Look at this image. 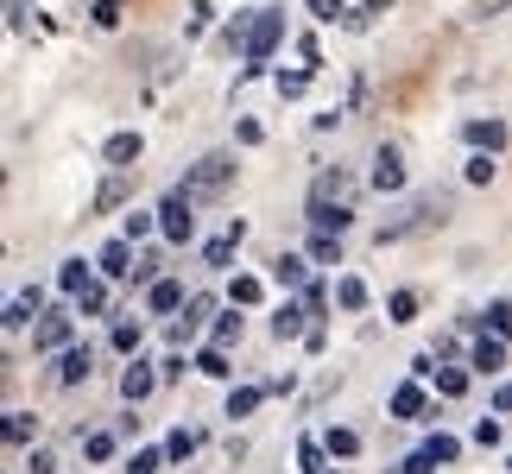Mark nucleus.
Instances as JSON below:
<instances>
[{
    "instance_id": "obj_1",
    "label": "nucleus",
    "mask_w": 512,
    "mask_h": 474,
    "mask_svg": "<svg viewBox=\"0 0 512 474\" xmlns=\"http://www.w3.org/2000/svg\"><path fill=\"white\" fill-rule=\"evenodd\" d=\"M228 177H234V158L228 152H209V158H196V165H190V177L177 190H184V196H209V190H222Z\"/></svg>"
},
{
    "instance_id": "obj_2",
    "label": "nucleus",
    "mask_w": 512,
    "mask_h": 474,
    "mask_svg": "<svg viewBox=\"0 0 512 474\" xmlns=\"http://www.w3.org/2000/svg\"><path fill=\"white\" fill-rule=\"evenodd\" d=\"M279 38H285V13H260V19H253V32H247V64H260L266 70V57H272V45H279Z\"/></svg>"
},
{
    "instance_id": "obj_3",
    "label": "nucleus",
    "mask_w": 512,
    "mask_h": 474,
    "mask_svg": "<svg viewBox=\"0 0 512 474\" xmlns=\"http://www.w3.org/2000/svg\"><path fill=\"white\" fill-rule=\"evenodd\" d=\"M348 196H354V184L342 171H323L317 184H310V215H323V209H348Z\"/></svg>"
},
{
    "instance_id": "obj_4",
    "label": "nucleus",
    "mask_w": 512,
    "mask_h": 474,
    "mask_svg": "<svg viewBox=\"0 0 512 474\" xmlns=\"http://www.w3.org/2000/svg\"><path fill=\"white\" fill-rule=\"evenodd\" d=\"M159 228H165V241H190L196 222H190V196L184 190H171L165 203H159Z\"/></svg>"
},
{
    "instance_id": "obj_5",
    "label": "nucleus",
    "mask_w": 512,
    "mask_h": 474,
    "mask_svg": "<svg viewBox=\"0 0 512 474\" xmlns=\"http://www.w3.org/2000/svg\"><path fill=\"white\" fill-rule=\"evenodd\" d=\"M373 190H405V158L399 152H392V146H380V152H373Z\"/></svg>"
},
{
    "instance_id": "obj_6",
    "label": "nucleus",
    "mask_w": 512,
    "mask_h": 474,
    "mask_svg": "<svg viewBox=\"0 0 512 474\" xmlns=\"http://www.w3.org/2000/svg\"><path fill=\"white\" fill-rule=\"evenodd\" d=\"M140 152H146V140H140V133H114V140L102 146V158H108L114 171H133V158H140Z\"/></svg>"
},
{
    "instance_id": "obj_7",
    "label": "nucleus",
    "mask_w": 512,
    "mask_h": 474,
    "mask_svg": "<svg viewBox=\"0 0 512 474\" xmlns=\"http://www.w3.org/2000/svg\"><path fill=\"white\" fill-rule=\"evenodd\" d=\"M152 386H159V373H152L146 361H133V367L121 373V399H127V405H140V399H146Z\"/></svg>"
},
{
    "instance_id": "obj_8",
    "label": "nucleus",
    "mask_w": 512,
    "mask_h": 474,
    "mask_svg": "<svg viewBox=\"0 0 512 474\" xmlns=\"http://www.w3.org/2000/svg\"><path fill=\"white\" fill-rule=\"evenodd\" d=\"M70 342V316H45V323L32 329V348L38 354H51V348H64Z\"/></svg>"
},
{
    "instance_id": "obj_9",
    "label": "nucleus",
    "mask_w": 512,
    "mask_h": 474,
    "mask_svg": "<svg viewBox=\"0 0 512 474\" xmlns=\"http://www.w3.org/2000/svg\"><path fill=\"white\" fill-rule=\"evenodd\" d=\"M38 310H45V291H38V285H32V291H19V298L7 304V329H26Z\"/></svg>"
},
{
    "instance_id": "obj_10",
    "label": "nucleus",
    "mask_w": 512,
    "mask_h": 474,
    "mask_svg": "<svg viewBox=\"0 0 512 474\" xmlns=\"http://www.w3.org/2000/svg\"><path fill=\"white\" fill-rule=\"evenodd\" d=\"M241 234H247L241 222H228V234H215V241L203 247V260H209V266H228V260H234V247H241Z\"/></svg>"
},
{
    "instance_id": "obj_11",
    "label": "nucleus",
    "mask_w": 512,
    "mask_h": 474,
    "mask_svg": "<svg viewBox=\"0 0 512 474\" xmlns=\"http://www.w3.org/2000/svg\"><path fill=\"white\" fill-rule=\"evenodd\" d=\"M146 298H152V310H159V316H165V310H184V304H190V298H184V285H177V279H152V291H146Z\"/></svg>"
},
{
    "instance_id": "obj_12",
    "label": "nucleus",
    "mask_w": 512,
    "mask_h": 474,
    "mask_svg": "<svg viewBox=\"0 0 512 474\" xmlns=\"http://www.w3.org/2000/svg\"><path fill=\"white\" fill-rule=\"evenodd\" d=\"M127 260H133V253H127V241H108V247H102V260H95V266H102V279H127V272H133Z\"/></svg>"
},
{
    "instance_id": "obj_13",
    "label": "nucleus",
    "mask_w": 512,
    "mask_h": 474,
    "mask_svg": "<svg viewBox=\"0 0 512 474\" xmlns=\"http://www.w3.org/2000/svg\"><path fill=\"white\" fill-rule=\"evenodd\" d=\"M468 140H475V152H500L506 146V127L500 121H468Z\"/></svg>"
},
{
    "instance_id": "obj_14",
    "label": "nucleus",
    "mask_w": 512,
    "mask_h": 474,
    "mask_svg": "<svg viewBox=\"0 0 512 474\" xmlns=\"http://www.w3.org/2000/svg\"><path fill=\"white\" fill-rule=\"evenodd\" d=\"M57 380H64V386H83V380H89V348H64V367H57Z\"/></svg>"
},
{
    "instance_id": "obj_15",
    "label": "nucleus",
    "mask_w": 512,
    "mask_h": 474,
    "mask_svg": "<svg viewBox=\"0 0 512 474\" xmlns=\"http://www.w3.org/2000/svg\"><path fill=\"white\" fill-rule=\"evenodd\" d=\"M272 335H279V342H291V335H310V329H304V310H298V304H279V316H272Z\"/></svg>"
},
{
    "instance_id": "obj_16",
    "label": "nucleus",
    "mask_w": 512,
    "mask_h": 474,
    "mask_svg": "<svg viewBox=\"0 0 512 474\" xmlns=\"http://www.w3.org/2000/svg\"><path fill=\"white\" fill-rule=\"evenodd\" d=\"M500 361H506V342H500V335H481V342H475V367L500 373Z\"/></svg>"
},
{
    "instance_id": "obj_17",
    "label": "nucleus",
    "mask_w": 512,
    "mask_h": 474,
    "mask_svg": "<svg viewBox=\"0 0 512 474\" xmlns=\"http://www.w3.org/2000/svg\"><path fill=\"white\" fill-rule=\"evenodd\" d=\"M424 411V386H399L392 392V418H418Z\"/></svg>"
},
{
    "instance_id": "obj_18",
    "label": "nucleus",
    "mask_w": 512,
    "mask_h": 474,
    "mask_svg": "<svg viewBox=\"0 0 512 474\" xmlns=\"http://www.w3.org/2000/svg\"><path fill=\"white\" fill-rule=\"evenodd\" d=\"M260 399H266V386H234V392H228V418H247Z\"/></svg>"
},
{
    "instance_id": "obj_19",
    "label": "nucleus",
    "mask_w": 512,
    "mask_h": 474,
    "mask_svg": "<svg viewBox=\"0 0 512 474\" xmlns=\"http://www.w3.org/2000/svg\"><path fill=\"white\" fill-rule=\"evenodd\" d=\"M196 373H209V380H228V373H234V367H228V354H222V348H215V342H209L203 354H196Z\"/></svg>"
},
{
    "instance_id": "obj_20",
    "label": "nucleus",
    "mask_w": 512,
    "mask_h": 474,
    "mask_svg": "<svg viewBox=\"0 0 512 474\" xmlns=\"http://www.w3.org/2000/svg\"><path fill=\"white\" fill-rule=\"evenodd\" d=\"M310 260H317V266H342V241H336V234H317V241H310Z\"/></svg>"
},
{
    "instance_id": "obj_21",
    "label": "nucleus",
    "mask_w": 512,
    "mask_h": 474,
    "mask_svg": "<svg viewBox=\"0 0 512 474\" xmlns=\"http://www.w3.org/2000/svg\"><path fill=\"white\" fill-rule=\"evenodd\" d=\"M272 279H279V285H304V260H298V253H279V260H272Z\"/></svg>"
},
{
    "instance_id": "obj_22",
    "label": "nucleus",
    "mask_w": 512,
    "mask_h": 474,
    "mask_svg": "<svg viewBox=\"0 0 512 474\" xmlns=\"http://www.w3.org/2000/svg\"><path fill=\"white\" fill-rule=\"evenodd\" d=\"M437 392H443V399H462V392H468V373L462 367H437Z\"/></svg>"
},
{
    "instance_id": "obj_23",
    "label": "nucleus",
    "mask_w": 512,
    "mask_h": 474,
    "mask_svg": "<svg viewBox=\"0 0 512 474\" xmlns=\"http://www.w3.org/2000/svg\"><path fill=\"white\" fill-rule=\"evenodd\" d=\"M323 449H329V456H354V449H361V437H354V430H329V437H323Z\"/></svg>"
},
{
    "instance_id": "obj_24",
    "label": "nucleus",
    "mask_w": 512,
    "mask_h": 474,
    "mask_svg": "<svg viewBox=\"0 0 512 474\" xmlns=\"http://www.w3.org/2000/svg\"><path fill=\"white\" fill-rule=\"evenodd\" d=\"M57 285H64V291H89V266H83V260H64V272H57Z\"/></svg>"
},
{
    "instance_id": "obj_25",
    "label": "nucleus",
    "mask_w": 512,
    "mask_h": 474,
    "mask_svg": "<svg viewBox=\"0 0 512 474\" xmlns=\"http://www.w3.org/2000/svg\"><path fill=\"white\" fill-rule=\"evenodd\" d=\"M462 177H468V184H494V152H475Z\"/></svg>"
},
{
    "instance_id": "obj_26",
    "label": "nucleus",
    "mask_w": 512,
    "mask_h": 474,
    "mask_svg": "<svg viewBox=\"0 0 512 474\" xmlns=\"http://www.w3.org/2000/svg\"><path fill=\"white\" fill-rule=\"evenodd\" d=\"M336 304H342V310H361V304H367V285H361V279H342V285H336Z\"/></svg>"
},
{
    "instance_id": "obj_27",
    "label": "nucleus",
    "mask_w": 512,
    "mask_h": 474,
    "mask_svg": "<svg viewBox=\"0 0 512 474\" xmlns=\"http://www.w3.org/2000/svg\"><path fill=\"white\" fill-rule=\"evenodd\" d=\"M481 323H487V329H494L500 342H506V335H512V304H487V316H481Z\"/></svg>"
},
{
    "instance_id": "obj_28",
    "label": "nucleus",
    "mask_w": 512,
    "mask_h": 474,
    "mask_svg": "<svg viewBox=\"0 0 512 474\" xmlns=\"http://www.w3.org/2000/svg\"><path fill=\"white\" fill-rule=\"evenodd\" d=\"M392 323H411V316H418V298H411V291H392Z\"/></svg>"
},
{
    "instance_id": "obj_29",
    "label": "nucleus",
    "mask_w": 512,
    "mask_h": 474,
    "mask_svg": "<svg viewBox=\"0 0 512 474\" xmlns=\"http://www.w3.org/2000/svg\"><path fill=\"white\" fill-rule=\"evenodd\" d=\"M159 462H165V449H140V456L127 462V474H159Z\"/></svg>"
},
{
    "instance_id": "obj_30",
    "label": "nucleus",
    "mask_w": 512,
    "mask_h": 474,
    "mask_svg": "<svg viewBox=\"0 0 512 474\" xmlns=\"http://www.w3.org/2000/svg\"><path fill=\"white\" fill-rule=\"evenodd\" d=\"M260 291H266L260 279H234V304H241V310H247V304H260Z\"/></svg>"
},
{
    "instance_id": "obj_31",
    "label": "nucleus",
    "mask_w": 512,
    "mask_h": 474,
    "mask_svg": "<svg viewBox=\"0 0 512 474\" xmlns=\"http://www.w3.org/2000/svg\"><path fill=\"white\" fill-rule=\"evenodd\" d=\"M114 348H121V354L140 348V323H114Z\"/></svg>"
},
{
    "instance_id": "obj_32",
    "label": "nucleus",
    "mask_w": 512,
    "mask_h": 474,
    "mask_svg": "<svg viewBox=\"0 0 512 474\" xmlns=\"http://www.w3.org/2000/svg\"><path fill=\"white\" fill-rule=\"evenodd\" d=\"M32 437V418L26 411H7V443H26Z\"/></svg>"
},
{
    "instance_id": "obj_33",
    "label": "nucleus",
    "mask_w": 512,
    "mask_h": 474,
    "mask_svg": "<svg viewBox=\"0 0 512 474\" xmlns=\"http://www.w3.org/2000/svg\"><path fill=\"white\" fill-rule=\"evenodd\" d=\"M121 7L127 0H95V26H121Z\"/></svg>"
},
{
    "instance_id": "obj_34",
    "label": "nucleus",
    "mask_w": 512,
    "mask_h": 474,
    "mask_svg": "<svg viewBox=\"0 0 512 474\" xmlns=\"http://www.w3.org/2000/svg\"><path fill=\"white\" fill-rule=\"evenodd\" d=\"M83 449H89V462H108V456H114V437H108V430H95Z\"/></svg>"
},
{
    "instance_id": "obj_35",
    "label": "nucleus",
    "mask_w": 512,
    "mask_h": 474,
    "mask_svg": "<svg viewBox=\"0 0 512 474\" xmlns=\"http://www.w3.org/2000/svg\"><path fill=\"white\" fill-rule=\"evenodd\" d=\"M228 342H241V316H222V323H215V348H228Z\"/></svg>"
},
{
    "instance_id": "obj_36",
    "label": "nucleus",
    "mask_w": 512,
    "mask_h": 474,
    "mask_svg": "<svg viewBox=\"0 0 512 474\" xmlns=\"http://www.w3.org/2000/svg\"><path fill=\"white\" fill-rule=\"evenodd\" d=\"M298 462H304L310 474H323V443H310V437H304V443H298Z\"/></svg>"
},
{
    "instance_id": "obj_37",
    "label": "nucleus",
    "mask_w": 512,
    "mask_h": 474,
    "mask_svg": "<svg viewBox=\"0 0 512 474\" xmlns=\"http://www.w3.org/2000/svg\"><path fill=\"white\" fill-rule=\"evenodd\" d=\"M399 474H437V456H430V449H418V456H405Z\"/></svg>"
},
{
    "instance_id": "obj_38",
    "label": "nucleus",
    "mask_w": 512,
    "mask_h": 474,
    "mask_svg": "<svg viewBox=\"0 0 512 474\" xmlns=\"http://www.w3.org/2000/svg\"><path fill=\"white\" fill-rule=\"evenodd\" d=\"M121 196H127V184H121V177H108V184H102V196H95V209H114Z\"/></svg>"
},
{
    "instance_id": "obj_39",
    "label": "nucleus",
    "mask_w": 512,
    "mask_h": 474,
    "mask_svg": "<svg viewBox=\"0 0 512 474\" xmlns=\"http://www.w3.org/2000/svg\"><path fill=\"white\" fill-rule=\"evenodd\" d=\"M190 449H196V437H190V430H177V437L165 443V456H171V462H184V456H190Z\"/></svg>"
},
{
    "instance_id": "obj_40",
    "label": "nucleus",
    "mask_w": 512,
    "mask_h": 474,
    "mask_svg": "<svg viewBox=\"0 0 512 474\" xmlns=\"http://www.w3.org/2000/svg\"><path fill=\"white\" fill-rule=\"evenodd\" d=\"M310 89V70H291V76H279V95H304Z\"/></svg>"
},
{
    "instance_id": "obj_41",
    "label": "nucleus",
    "mask_w": 512,
    "mask_h": 474,
    "mask_svg": "<svg viewBox=\"0 0 512 474\" xmlns=\"http://www.w3.org/2000/svg\"><path fill=\"white\" fill-rule=\"evenodd\" d=\"M209 32V0H190V38Z\"/></svg>"
},
{
    "instance_id": "obj_42",
    "label": "nucleus",
    "mask_w": 512,
    "mask_h": 474,
    "mask_svg": "<svg viewBox=\"0 0 512 474\" xmlns=\"http://www.w3.org/2000/svg\"><path fill=\"white\" fill-rule=\"evenodd\" d=\"M475 443H481V449H494V443H500V424H494V418H481V424H475Z\"/></svg>"
},
{
    "instance_id": "obj_43",
    "label": "nucleus",
    "mask_w": 512,
    "mask_h": 474,
    "mask_svg": "<svg viewBox=\"0 0 512 474\" xmlns=\"http://www.w3.org/2000/svg\"><path fill=\"white\" fill-rule=\"evenodd\" d=\"M234 140H241V146H260L266 133H260V121H241V127H234Z\"/></svg>"
},
{
    "instance_id": "obj_44",
    "label": "nucleus",
    "mask_w": 512,
    "mask_h": 474,
    "mask_svg": "<svg viewBox=\"0 0 512 474\" xmlns=\"http://www.w3.org/2000/svg\"><path fill=\"white\" fill-rule=\"evenodd\" d=\"M140 234H152V215L133 209V215H127V241H140Z\"/></svg>"
},
{
    "instance_id": "obj_45",
    "label": "nucleus",
    "mask_w": 512,
    "mask_h": 474,
    "mask_svg": "<svg viewBox=\"0 0 512 474\" xmlns=\"http://www.w3.org/2000/svg\"><path fill=\"white\" fill-rule=\"evenodd\" d=\"M310 13H317V19H342L348 7H342V0H310Z\"/></svg>"
},
{
    "instance_id": "obj_46",
    "label": "nucleus",
    "mask_w": 512,
    "mask_h": 474,
    "mask_svg": "<svg viewBox=\"0 0 512 474\" xmlns=\"http://www.w3.org/2000/svg\"><path fill=\"white\" fill-rule=\"evenodd\" d=\"M32 474H57V462H51V449H32Z\"/></svg>"
},
{
    "instance_id": "obj_47",
    "label": "nucleus",
    "mask_w": 512,
    "mask_h": 474,
    "mask_svg": "<svg viewBox=\"0 0 512 474\" xmlns=\"http://www.w3.org/2000/svg\"><path fill=\"white\" fill-rule=\"evenodd\" d=\"M494 411H512V380H506V386H494Z\"/></svg>"
},
{
    "instance_id": "obj_48",
    "label": "nucleus",
    "mask_w": 512,
    "mask_h": 474,
    "mask_svg": "<svg viewBox=\"0 0 512 474\" xmlns=\"http://www.w3.org/2000/svg\"><path fill=\"white\" fill-rule=\"evenodd\" d=\"M500 7H512V0H481V19H494Z\"/></svg>"
},
{
    "instance_id": "obj_49",
    "label": "nucleus",
    "mask_w": 512,
    "mask_h": 474,
    "mask_svg": "<svg viewBox=\"0 0 512 474\" xmlns=\"http://www.w3.org/2000/svg\"><path fill=\"white\" fill-rule=\"evenodd\" d=\"M386 7H392V0H367V7H361V19H367V13H386Z\"/></svg>"
}]
</instances>
